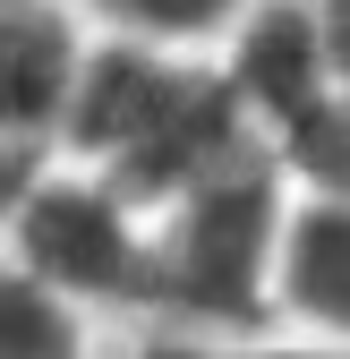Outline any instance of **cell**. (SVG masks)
<instances>
[{
  "instance_id": "11",
  "label": "cell",
  "mask_w": 350,
  "mask_h": 359,
  "mask_svg": "<svg viewBox=\"0 0 350 359\" xmlns=\"http://www.w3.org/2000/svg\"><path fill=\"white\" fill-rule=\"evenodd\" d=\"M316 26H325V60L350 86V0H316Z\"/></svg>"
},
{
  "instance_id": "13",
  "label": "cell",
  "mask_w": 350,
  "mask_h": 359,
  "mask_svg": "<svg viewBox=\"0 0 350 359\" xmlns=\"http://www.w3.org/2000/svg\"><path fill=\"white\" fill-rule=\"evenodd\" d=\"M342 359H350V351H342Z\"/></svg>"
},
{
  "instance_id": "10",
  "label": "cell",
  "mask_w": 350,
  "mask_h": 359,
  "mask_svg": "<svg viewBox=\"0 0 350 359\" xmlns=\"http://www.w3.org/2000/svg\"><path fill=\"white\" fill-rule=\"evenodd\" d=\"M52 163V146H34V137H9V128H0V222L18 214V197L34 189V171Z\"/></svg>"
},
{
  "instance_id": "7",
  "label": "cell",
  "mask_w": 350,
  "mask_h": 359,
  "mask_svg": "<svg viewBox=\"0 0 350 359\" xmlns=\"http://www.w3.org/2000/svg\"><path fill=\"white\" fill-rule=\"evenodd\" d=\"M0 359H94V317L0 248Z\"/></svg>"
},
{
  "instance_id": "5",
  "label": "cell",
  "mask_w": 350,
  "mask_h": 359,
  "mask_svg": "<svg viewBox=\"0 0 350 359\" xmlns=\"http://www.w3.org/2000/svg\"><path fill=\"white\" fill-rule=\"evenodd\" d=\"M274 317L282 334H308L316 351H350V197L290 189L274 240Z\"/></svg>"
},
{
  "instance_id": "4",
  "label": "cell",
  "mask_w": 350,
  "mask_h": 359,
  "mask_svg": "<svg viewBox=\"0 0 350 359\" xmlns=\"http://www.w3.org/2000/svg\"><path fill=\"white\" fill-rule=\"evenodd\" d=\"M223 77L248 103V120H256L265 146L299 137V128L325 111V95L342 86L333 60H325L316 0H248V9L231 18V34H223Z\"/></svg>"
},
{
  "instance_id": "3",
  "label": "cell",
  "mask_w": 350,
  "mask_h": 359,
  "mask_svg": "<svg viewBox=\"0 0 350 359\" xmlns=\"http://www.w3.org/2000/svg\"><path fill=\"white\" fill-rule=\"evenodd\" d=\"M0 248L34 283L77 299L85 317H146L154 308V222L85 163H43L18 214L0 222Z\"/></svg>"
},
{
  "instance_id": "1",
  "label": "cell",
  "mask_w": 350,
  "mask_h": 359,
  "mask_svg": "<svg viewBox=\"0 0 350 359\" xmlns=\"http://www.w3.org/2000/svg\"><path fill=\"white\" fill-rule=\"evenodd\" d=\"M52 154L103 171L137 214H162L171 197H188L197 180L265 154V137H256L248 103L231 95L223 60L205 69L188 52H171V43L103 34V43H85V60H77V86H69Z\"/></svg>"
},
{
  "instance_id": "8",
  "label": "cell",
  "mask_w": 350,
  "mask_h": 359,
  "mask_svg": "<svg viewBox=\"0 0 350 359\" xmlns=\"http://www.w3.org/2000/svg\"><path fill=\"white\" fill-rule=\"evenodd\" d=\"M111 34H137V43H171V52H188V43H223L231 18L248 0H85Z\"/></svg>"
},
{
  "instance_id": "9",
  "label": "cell",
  "mask_w": 350,
  "mask_h": 359,
  "mask_svg": "<svg viewBox=\"0 0 350 359\" xmlns=\"http://www.w3.org/2000/svg\"><path fill=\"white\" fill-rule=\"evenodd\" d=\"M274 154L290 171V189H333V197H350V86H333L325 111L299 128V137H282Z\"/></svg>"
},
{
  "instance_id": "2",
  "label": "cell",
  "mask_w": 350,
  "mask_h": 359,
  "mask_svg": "<svg viewBox=\"0 0 350 359\" xmlns=\"http://www.w3.org/2000/svg\"><path fill=\"white\" fill-rule=\"evenodd\" d=\"M290 214V171L282 154H248L231 171L197 180L188 197H171L154 222V308L146 317L214 334V342H274V240Z\"/></svg>"
},
{
  "instance_id": "6",
  "label": "cell",
  "mask_w": 350,
  "mask_h": 359,
  "mask_svg": "<svg viewBox=\"0 0 350 359\" xmlns=\"http://www.w3.org/2000/svg\"><path fill=\"white\" fill-rule=\"evenodd\" d=\"M77 60H85V34L60 0H0V128L52 146Z\"/></svg>"
},
{
  "instance_id": "12",
  "label": "cell",
  "mask_w": 350,
  "mask_h": 359,
  "mask_svg": "<svg viewBox=\"0 0 350 359\" xmlns=\"http://www.w3.org/2000/svg\"><path fill=\"white\" fill-rule=\"evenodd\" d=\"M231 359H342V351H316V342H308V351H274V342H239Z\"/></svg>"
}]
</instances>
